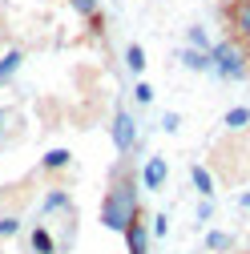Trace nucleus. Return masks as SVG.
<instances>
[{
    "label": "nucleus",
    "mask_w": 250,
    "mask_h": 254,
    "mask_svg": "<svg viewBox=\"0 0 250 254\" xmlns=\"http://www.w3.org/2000/svg\"><path fill=\"white\" fill-rule=\"evenodd\" d=\"M141 218V206H137V182L117 170L113 174V186L105 190V198H101V226L113 230V234H125V226L129 222Z\"/></svg>",
    "instance_id": "nucleus-1"
},
{
    "label": "nucleus",
    "mask_w": 250,
    "mask_h": 254,
    "mask_svg": "<svg viewBox=\"0 0 250 254\" xmlns=\"http://www.w3.org/2000/svg\"><path fill=\"white\" fill-rule=\"evenodd\" d=\"M246 65H250V57H246V45H242V41L210 45V69H214L218 77H226V81H242V77H246Z\"/></svg>",
    "instance_id": "nucleus-2"
},
{
    "label": "nucleus",
    "mask_w": 250,
    "mask_h": 254,
    "mask_svg": "<svg viewBox=\"0 0 250 254\" xmlns=\"http://www.w3.org/2000/svg\"><path fill=\"white\" fill-rule=\"evenodd\" d=\"M113 145H117V153H129L137 145V121L129 109H117V117H113Z\"/></svg>",
    "instance_id": "nucleus-3"
},
{
    "label": "nucleus",
    "mask_w": 250,
    "mask_h": 254,
    "mask_svg": "<svg viewBox=\"0 0 250 254\" xmlns=\"http://www.w3.org/2000/svg\"><path fill=\"white\" fill-rule=\"evenodd\" d=\"M230 24H234V37L242 45H250V0H234L230 4Z\"/></svg>",
    "instance_id": "nucleus-4"
},
{
    "label": "nucleus",
    "mask_w": 250,
    "mask_h": 254,
    "mask_svg": "<svg viewBox=\"0 0 250 254\" xmlns=\"http://www.w3.org/2000/svg\"><path fill=\"white\" fill-rule=\"evenodd\" d=\"M166 178H170L166 157H149L145 170H141V186H145V190H162V186H166Z\"/></svg>",
    "instance_id": "nucleus-5"
},
{
    "label": "nucleus",
    "mask_w": 250,
    "mask_h": 254,
    "mask_svg": "<svg viewBox=\"0 0 250 254\" xmlns=\"http://www.w3.org/2000/svg\"><path fill=\"white\" fill-rule=\"evenodd\" d=\"M125 246H129V254H149V230L141 218L125 226Z\"/></svg>",
    "instance_id": "nucleus-6"
},
{
    "label": "nucleus",
    "mask_w": 250,
    "mask_h": 254,
    "mask_svg": "<svg viewBox=\"0 0 250 254\" xmlns=\"http://www.w3.org/2000/svg\"><path fill=\"white\" fill-rule=\"evenodd\" d=\"M190 182H194V190L202 198H214V178H210L206 166H190Z\"/></svg>",
    "instance_id": "nucleus-7"
},
{
    "label": "nucleus",
    "mask_w": 250,
    "mask_h": 254,
    "mask_svg": "<svg viewBox=\"0 0 250 254\" xmlns=\"http://www.w3.org/2000/svg\"><path fill=\"white\" fill-rule=\"evenodd\" d=\"M182 65L190 73H210V53H198V49H186L182 53Z\"/></svg>",
    "instance_id": "nucleus-8"
},
{
    "label": "nucleus",
    "mask_w": 250,
    "mask_h": 254,
    "mask_svg": "<svg viewBox=\"0 0 250 254\" xmlns=\"http://www.w3.org/2000/svg\"><path fill=\"white\" fill-rule=\"evenodd\" d=\"M28 242H33V254H57V250H53V234H49L45 226H37L33 234H28Z\"/></svg>",
    "instance_id": "nucleus-9"
},
{
    "label": "nucleus",
    "mask_w": 250,
    "mask_h": 254,
    "mask_svg": "<svg viewBox=\"0 0 250 254\" xmlns=\"http://www.w3.org/2000/svg\"><path fill=\"white\" fill-rule=\"evenodd\" d=\"M222 125H226V129H246V125H250V109H246V105H234V109L222 117Z\"/></svg>",
    "instance_id": "nucleus-10"
},
{
    "label": "nucleus",
    "mask_w": 250,
    "mask_h": 254,
    "mask_svg": "<svg viewBox=\"0 0 250 254\" xmlns=\"http://www.w3.org/2000/svg\"><path fill=\"white\" fill-rule=\"evenodd\" d=\"M69 4H73V12L85 16V20H97V16H101V0H69Z\"/></svg>",
    "instance_id": "nucleus-11"
},
{
    "label": "nucleus",
    "mask_w": 250,
    "mask_h": 254,
    "mask_svg": "<svg viewBox=\"0 0 250 254\" xmlns=\"http://www.w3.org/2000/svg\"><path fill=\"white\" fill-rule=\"evenodd\" d=\"M41 166H45L49 174H57V170H65V166H69V149H49Z\"/></svg>",
    "instance_id": "nucleus-12"
},
{
    "label": "nucleus",
    "mask_w": 250,
    "mask_h": 254,
    "mask_svg": "<svg viewBox=\"0 0 250 254\" xmlns=\"http://www.w3.org/2000/svg\"><path fill=\"white\" fill-rule=\"evenodd\" d=\"M20 61H24V57H20L16 49H12V53H4V57H0V81H12V73L20 69Z\"/></svg>",
    "instance_id": "nucleus-13"
},
{
    "label": "nucleus",
    "mask_w": 250,
    "mask_h": 254,
    "mask_svg": "<svg viewBox=\"0 0 250 254\" xmlns=\"http://www.w3.org/2000/svg\"><path fill=\"white\" fill-rule=\"evenodd\" d=\"M125 65H129V73H145V49L129 45V49H125Z\"/></svg>",
    "instance_id": "nucleus-14"
},
{
    "label": "nucleus",
    "mask_w": 250,
    "mask_h": 254,
    "mask_svg": "<svg viewBox=\"0 0 250 254\" xmlns=\"http://www.w3.org/2000/svg\"><path fill=\"white\" fill-rule=\"evenodd\" d=\"M69 206V190H53V194L45 198V214H53V210H65Z\"/></svg>",
    "instance_id": "nucleus-15"
},
{
    "label": "nucleus",
    "mask_w": 250,
    "mask_h": 254,
    "mask_svg": "<svg viewBox=\"0 0 250 254\" xmlns=\"http://www.w3.org/2000/svg\"><path fill=\"white\" fill-rule=\"evenodd\" d=\"M230 242H234V238H230L226 230H210V234H206V246H210V250H230Z\"/></svg>",
    "instance_id": "nucleus-16"
},
{
    "label": "nucleus",
    "mask_w": 250,
    "mask_h": 254,
    "mask_svg": "<svg viewBox=\"0 0 250 254\" xmlns=\"http://www.w3.org/2000/svg\"><path fill=\"white\" fill-rule=\"evenodd\" d=\"M186 37H190V49H198V53H210V37L202 33V28H190Z\"/></svg>",
    "instance_id": "nucleus-17"
},
{
    "label": "nucleus",
    "mask_w": 250,
    "mask_h": 254,
    "mask_svg": "<svg viewBox=\"0 0 250 254\" xmlns=\"http://www.w3.org/2000/svg\"><path fill=\"white\" fill-rule=\"evenodd\" d=\"M20 230V218H12V214H0V238H12Z\"/></svg>",
    "instance_id": "nucleus-18"
},
{
    "label": "nucleus",
    "mask_w": 250,
    "mask_h": 254,
    "mask_svg": "<svg viewBox=\"0 0 250 254\" xmlns=\"http://www.w3.org/2000/svg\"><path fill=\"white\" fill-rule=\"evenodd\" d=\"M133 97H137V105H149V101H153V89H149L145 81H137V89H133Z\"/></svg>",
    "instance_id": "nucleus-19"
},
{
    "label": "nucleus",
    "mask_w": 250,
    "mask_h": 254,
    "mask_svg": "<svg viewBox=\"0 0 250 254\" xmlns=\"http://www.w3.org/2000/svg\"><path fill=\"white\" fill-rule=\"evenodd\" d=\"M153 234H158V238L170 234V214H158V218H153Z\"/></svg>",
    "instance_id": "nucleus-20"
},
{
    "label": "nucleus",
    "mask_w": 250,
    "mask_h": 254,
    "mask_svg": "<svg viewBox=\"0 0 250 254\" xmlns=\"http://www.w3.org/2000/svg\"><path fill=\"white\" fill-rule=\"evenodd\" d=\"M0 125H4V113H0Z\"/></svg>",
    "instance_id": "nucleus-21"
},
{
    "label": "nucleus",
    "mask_w": 250,
    "mask_h": 254,
    "mask_svg": "<svg viewBox=\"0 0 250 254\" xmlns=\"http://www.w3.org/2000/svg\"><path fill=\"white\" fill-rule=\"evenodd\" d=\"M246 77H250V65H246Z\"/></svg>",
    "instance_id": "nucleus-22"
}]
</instances>
